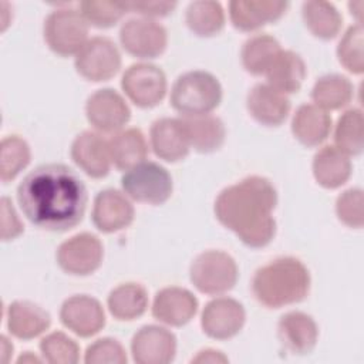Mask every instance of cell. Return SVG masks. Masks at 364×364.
Masks as SVG:
<instances>
[{
	"label": "cell",
	"mask_w": 364,
	"mask_h": 364,
	"mask_svg": "<svg viewBox=\"0 0 364 364\" xmlns=\"http://www.w3.org/2000/svg\"><path fill=\"white\" fill-rule=\"evenodd\" d=\"M17 200L23 215L38 229L67 232L82 220L88 193L70 166L44 164L23 178Z\"/></svg>",
	"instance_id": "cell-1"
},
{
	"label": "cell",
	"mask_w": 364,
	"mask_h": 364,
	"mask_svg": "<svg viewBox=\"0 0 364 364\" xmlns=\"http://www.w3.org/2000/svg\"><path fill=\"white\" fill-rule=\"evenodd\" d=\"M277 192L263 176H247L225 188L215 200L216 219L249 247H264L276 235Z\"/></svg>",
	"instance_id": "cell-2"
},
{
	"label": "cell",
	"mask_w": 364,
	"mask_h": 364,
	"mask_svg": "<svg viewBox=\"0 0 364 364\" xmlns=\"http://www.w3.org/2000/svg\"><path fill=\"white\" fill-rule=\"evenodd\" d=\"M310 290L309 269L296 257H277L259 267L252 279L255 299L269 309L304 300Z\"/></svg>",
	"instance_id": "cell-3"
},
{
	"label": "cell",
	"mask_w": 364,
	"mask_h": 364,
	"mask_svg": "<svg viewBox=\"0 0 364 364\" xmlns=\"http://www.w3.org/2000/svg\"><path fill=\"white\" fill-rule=\"evenodd\" d=\"M169 101L172 108L182 117L208 115L222 101V85L208 71H188L175 80Z\"/></svg>",
	"instance_id": "cell-4"
},
{
	"label": "cell",
	"mask_w": 364,
	"mask_h": 364,
	"mask_svg": "<svg viewBox=\"0 0 364 364\" xmlns=\"http://www.w3.org/2000/svg\"><path fill=\"white\" fill-rule=\"evenodd\" d=\"M235 259L222 250H206L198 255L189 269L192 284L205 294H223L237 282Z\"/></svg>",
	"instance_id": "cell-5"
},
{
	"label": "cell",
	"mask_w": 364,
	"mask_h": 364,
	"mask_svg": "<svg viewBox=\"0 0 364 364\" xmlns=\"http://www.w3.org/2000/svg\"><path fill=\"white\" fill-rule=\"evenodd\" d=\"M121 186L128 198L149 205L165 203L173 191L169 172L159 164L149 161L125 171L121 178Z\"/></svg>",
	"instance_id": "cell-6"
},
{
	"label": "cell",
	"mask_w": 364,
	"mask_h": 364,
	"mask_svg": "<svg viewBox=\"0 0 364 364\" xmlns=\"http://www.w3.org/2000/svg\"><path fill=\"white\" fill-rule=\"evenodd\" d=\"M44 40L61 57L77 55L88 41V23L78 10L57 9L44 20Z\"/></svg>",
	"instance_id": "cell-7"
},
{
	"label": "cell",
	"mask_w": 364,
	"mask_h": 364,
	"mask_svg": "<svg viewBox=\"0 0 364 364\" xmlns=\"http://www.w3.org/2000/svg\"><path fill=\"white\" fill-rule=\"evenodd\" d=\"M74 65L77 73L92 82L108 81L121 68L118 47L108 37H92L77 53Z\"/></svg>",
	"instance_id": "cell-8"
},
{
	"label": "cell",
	"mask_w": 364,
	"mask_h": 364,
	"mask_svg": "<svg viewBox=\"0 0 364 364\" xmlns=\"http://www.w3.org/2000/svg\"><path fill=\"white\" fill-rule=\"evenodd\" d=\"M121 87L136 107L152 108L161 104L166 94V77L159 67L149 63H138L125 70Z\"/></svg>",
	"instance_id": "cell-9"
},
{
	"label": "cell",
	"mask_w": 364,
	"mask_h": 364,
	"mask_svg": "<svg viewBox=\"0 0 364 364\" xmlns=\"http://www.w3.org/2000/svg\"><path fill=\"white\" fill-rule=\"evenodd\" d=\"M119 41L124 50L142 60L159 57L168 44V34L162 24L152 18L134 17L119 28Z\"/></svg>",
	"instance_id": "cell-10"
},
{
	"label": "cell",
	"mask_w": 364,
	"mask_h": 364,
	"mask_svg": "<svg viewBox=\"0 0 364 364\" xmlns=\"http://www.w3.org/2000/svg\"><path fill=\"white\" fill-rule=\"evenodd\" d=\"M104 249L101 240L88 232L78 233L63 242L57 249V263L68 274L88 276L102 262Z\"/></svg>",
	"instance_id": "cell-11"
},
{
	"label": "cell",
	"mask_w": 364,
	"mask_h": 364,
	"mask_svg": "<svg viewBox=\"0 0 364 364\" xmlns=\"http://www.w3.org/2000/svg\"><path fill=\"white\" fill-rule=\"evenodd\" d=\"M85 115L98 132L117 134L128 124L131 109L121 94L111 88H102L88 97Z\"/></svg>",
	"instance_id": "cell-12"
},
{
	"label": "cell",
	"mask_w": 364,
	"mask_h": 364,
	"mask_svg": "<svg viewBox=\"0 0 364 364\" xmlns=\"http://www.w3.org/2000/svg\"><path fill=\"white\" fill-rule=\"evenodd\" d=\"M246 321V313L237 300L232 297H216L210 300L200 317V326L206 336L215 340L235 337Z\"/></svg>",
	"instance_id": "cell-13"
},
{
	"label": "cell",
	"mask_w": 364,
	"mask_h": 364,
	"mask_svg": "<svg viewBox=\"0 0 364 364\" xmlns=\"http://www.w3.org/2000/svg\"><path fill=\"white\" fill-rule=\"evenodd\" d=\"M132 358L138 364H166L175 358L176 337L165 327H141L131 340Z\"/></svg>",
	"instance_id": "cell-14"
},
{
	"label": "cell",
	"mask_w": 364,
	"mask_h": 364,
	"mask_svg": "<svg viewBox=\"0 0 364 364\" xmlns=\"http://www.w3.org/2000/svg\"><path fill=\"white\" fill-rule=\"evenodd\" d=\"M60 320L80 337H91L105 326V313L101 303L87 294L68 297L60 309Z\"/></svg>",
	"instance_id": "cell-15"
},
{
	"label": "cell",
	"mask_w": 364,
	"mask_h": 364,
	"mask_svg": "<svg viewBox=\"0 0 364 364\" xmlns=\"http://www.w3.org/2000/svg\"><path fill=\"white\" fill-rule=\"evenodd\" d=\"M71 159L88 176L100 179L108 175L111 168V155L108 141L100 134L84 131L78 134L71 144Z\"/></svg>",
	"instance_id": "cell-16"
},
{
	"label": "cell",
	"mask_w": 364,
	"mask_h": 364,
	"mask_svg": "<svg viewBox=\"0 0 364 364\" xmlns=\"http://www.w3.org/2000/svg\"><path fill=\"white\" fill-rule=\"evenodd\" d=\"M91 216L98 230L114 233L132 223L134 206L125 193L115 189H105L95 196Z\"/></svg>",
	"instance_id": "cell-17"
},
{
	"label": "cell",
	"mask_w": 364,
	"mask_h": 364,
	"mask_svg": "<svg viewBox=\"0 0 364 364\" xmlns=\"http://www.w3.org/2000/svg\"><path fill=\"white\" fill-rule=\"evenodd\" d=\"M198 311L196 297L186 289L171 286L161 289L152 301V316L168 326L188 324Z\"/></svg>",
	"instance_id": "cell-18"
},
{
	"label": "cell",
	"mask_w": 364,
	"mask_h": 364,
	"mask_svg": "<svg viewBox=\"0 0 364 364\" xmlns=\"http://www.w3.org/2000/svg\"><path fill=\"white\" fill-rule=\"evenodd\" d=\"M151 148L155 155L166 162H178L189 154L188 136L179 118H159L149 129Z\"/></svg>",
	"instance_id": "cell-19"
},
{
	"label": "cell",
	"mask_w": 364,
	"mask_h": 364,
	"mask_svg": "<svg viewBox=\"0 0 364 364\" xmlns=\"http://www.w3.org/2000/svg\"><path fill=\"white\" fill-rule=\"evenodd\" d=\"M277 337L289 353L304 355L316 347L318 327L307 313L289 311L277 323Z\"/></svg>",
	"instance_id": "cell-20"
},
{
	"label": "cell",
	"mask_w": 364,
	"mask_h": 364,
	"mask_svg": "<svg viewBox=\"0 0 364 364\" xmlns=\"http://www.w3.org/2000/svg\"><path fill=\"white\" fill-rule=\"evenodd\" d=\"M287 1L273 0H236L229 3L232 24L240 31H255L277 21L287 10Z\"/></svg>",
	"instance_id": "cell-21"
},
{
	"label": "cell",
	"mask_w": 364,
	"mask_h": 364,
	"mask_svg": "<svg viewBox=\"0 0 364 364\" xmlns=\"http://www.w3.org/2000/svg\"><path fill=\"white\" fill-rule=\"evenodd\" d=\"M246 107L249 114L266 127H279L290 112L287 95L272 88L269 84H256L247 94Z\"/></svg>",
	"instance_id": "cell-22"
},
{
	"label": "cell",
	"mask_w": 364,
	"mask_h": 364,
	"mask_svg": "<svg viewBox=\"0 0 364 364\" xmlns=\"http://www.w3.org/2000/svg\"><path fill=\"white\" fill-rule=\"evenodd\" d=\"M50 324V314L38 304L27 300H16L7 307V328L20 340L38 337Z\"/></svg>",
	"instance_id": "cell-23"
},
{
	"label": "cell",
	"mask_w": 364,
	"mask_h": 364,
	"mask_svg": "<svg viewBox=\"0 0 364 364\" xmlns=\"http://www.w3.org/2000/svg\"><path fill=\"white\" fill-rule=\"evenodd\" d=\"M331 131V117L314 104L300 105L291 119V132L304 146H318Z\"/></svg>",
	"instance_id": "cell-24"
},
{
	"label": "cell",
	"mask_w": 364,
	"mask_h": 364,
	"mask_svg": "<svg viewBox=\"0 0 364 364\" xmlns=\"http://www.w3.org/2000/svg\"><path fill=\"white\" fill-rule=\"evenodd\" d=\"M313 175L317 183L326 189L344 185L351 175V161L336 145H326L313 158Z\"/></svg>",
	"instance_id": "cell-25"
},
{
	"label": "cell",
	"mask_w": 364,
	"mask_h": 364,
	"mask_svg": "<svg viewBox=\"0 0 364 364\" xmlns=\"http://www.w3.org/2000/svg\"><path fill=\"white\" fill-rule=\"evenodd\" d=\"M306 74L307 70L303 58L291 50H282L266 71L267 84L284 95L297 92Z\"/></svg>",
	"instance_id": "cell-26"
},
{
	"label": "cell",
	"mask_w": 364,
	"mask_h": 364,
	"mask_svg": "<svg viewBox=\"0 0 364 364\" xmlns=\"http://www.w3.org/2000/svg\"><path fill=\"white\" fill-rule=\"evenodd\" d=\"M189 146L200 154L218 151L226 138L223 122L210 114L181 118Z\"/></svg>",
	"instance_id": "cell-27"
},
{
	"label": "cell",
	"mask_w": 364,
	"mask_h": 364,
	"mask_svg": "<svg viewBox=\"0 0 364 364\" xmlns=\"http://www.w3.org/2000/svg\"><path fill=\"white\" fill-rule=\"evenodd\" d=\"M112 165L119 171H129L145 161L148 144L138 128L122 129L108 141Z\"/></svg>",
	"instance_id": "cell-28"
},
{
	"label": "cell",
	"mask_w": 364,
	"mask_h": 364,
	"mask_svg": "<svg viewBox=\"0 0 364 364\" xmlns=\"http://www.w3.org/2000/svg\"><path fill=\"white\" fill-rule=\"evenodd\" d=\"M109 313L121 321L141 317L148 307L146 289L139 283H122L112 289L107 299Z\"/></svg>",
	"instance_id": "cell-29"
},
{
	"label": "cell",
	"mask_w": 364,
	"mask_h": 364,
	"mask_svg": "<svg viewBox=\"0 0 364 364\" xmlns=\"http://www.w3.org/2000/svg\"><path fill=\"white\" fill-rule=\"evenodd\" d=\"M301 16L307 30L317 38H334L343 26V17L333 3L324 0L304 1Z\"/></svg>",
	"instance_id": "cell-30"
},
{
	"label": "cell",
	"mask_w": 364,
	"mask_h": 364,
	"mask_svg": "<svg viewBox=\"0 0 364 364\" xmlns=\"http://www.w3.org/2000/svg\"><path fill=\"white\" fill-rule=\"evenodd\" d=\"M186 26L199 37H212L225 27V11L219 1L198 0L188 4Z\"/></svg>",
	"instance_id": "cell-31"
},
{
	"label": "cell",
	"mask_w": 364,
	"mask_h": 364,
	"mask_svg": "<svg viewBox=\"0 0 364 364\" xmlns=\"http://www.w3.org/2000/svg\"><path fill=\"white\" fill-rule=\"evenodd\" d=\"M353 98V84L340 74H327L320 77L313 90L311 100L314 105L324 111L344 108Z\"/></svg>",
	"instance_id": "cell-32"
},
{
	"label": "cell",
	"mask_w": 364,
	"mask_h": 364,
	"mask_svg": "<svg viewBox=\"0 0 364 364\" xmlns=\"http://www.w3.org/2000/svg\"><path fill=\"white\" fill-rule=\"evenodd\" d=\"M280 51V44L274 37L269 34H255L247 38L242 47V65L253 75L266 74Z\"/></svg>",
	"instance_id": "cell-33"
},
{
	"label": "cell",
	"mask_w": 364,
	"mask_h": 364,
	"mask_svg": "<svg viewBox=\"0 0 364 364\" xmlns=\"http://www.w3.org/2000/svg\"><path fill=\"white\" fill-rule=\"evenodd\" d=\"M28 144L18 135H9L0 145V178L4 183L13 181L30 164Z\"/></svg>",
	"instance_id": "cell-34"
},
{
	"label": "cell",
	"mask_w": 364,
	"mask_h": 364,
	"mask_svg": "<svg viewBox=\"0 0 364 364\" xmlns=\"http://www.w3.org/2000/svg\"><path fill=\"white\" fill-rule=\"evenodd\" d=\"M336 146L344 154L360 155L363 151V112L358 108L347 109L340 115L334 129Z\"/></svg>",
	"instance_id": "cell-35"
},
{
	"label": "cell",
	"mask_w": 364,
	"mask_h": 364,
	"mask_svg": "<svg viewBox=\"0 0 364 364\" xmlns=\"http://www.w3.org/2000/svg\"><path fill=\"white\" fill-rule=\"evenodd\" d=\"M80 13L85 21L97 28L115 26L127 13V1H97L88 0L80 3Z\"/></svg>",
	"instance_id": "cell-36"
},
{
	"label": "cell",
	"mask_w": 364,
	"mask_h": 364,
	"mask_svg": "<svg viewBox=\"0 0 364 364\" xmlns=\"http://www.w3.org/2000/svg\"><path fill=\"white\" fill-rule=\"evenodd\" d=\"M40 351L51 364H75L80 360L78 344L63 331L47 334L40 341Z\"/></svg>",
	"instance_id": "cell-37"
},
{
	"label": "cell",
	"mask_w": 364,
	"mask_h": 364,
	"mask_svg": "<svg viewBox=\"0 0 364 364\" xmlns=\"http://www.w3.org/2000/svg\"><path fill=\"white\" fill-rule=\"evenodd\" d=\"M337 57L340 64L353 74H361L364 71L363 57V26L355 24L347 28L343 34L338 47Z\"/></svg>",
	"instance_id": "cell-38"
},
{
	"label": "cell",
	"mask_w": 364,
	"mask_h": 364,
	"mask_svg": "<svg viewBox=\"0 0 364 364\" xmlns=\"http://www.w3.org/2000/svg\"><path fill=\"white\" fill-rule=\"evenodd\" d=\"M336 213L346 226L361 229L364 225L363 191L358 188L344 191L336 200Z\"/></svg>",
	"instance_id": "cell-39"
},
{
	"label": "cell",
	"mask_w": 364,
	"mask_h": 364,
	"mask_svg": "<svg viewBox=\"0 0 364 364\" xmlns=\"http://www.w3.org/2000/svg\"><path fill=\"white\" fill-rule=\"evenodd\" d=\"M127 360V353L122 344L109 337L100 338L90 344L84 355L87 364H125Z\"/></svg>",
	"instance_id": "cell-40"
},
{
	"label": "cell",
	"mask_w": 364,
	"mask_h": 364,
	"mask_svg": "<svg viewBox=\"0 0 364 364\" xmlns=\"http://www.w3.org/2000/svg\"><path fill=\"white\" fill-rule=\"evenodd\" d=\"M128 13H136L145 18L165 17L171 14L176 3L175 1H127Z\"/></svg>",
	"instance_id": "cell-41"
},
{
	"label": "cell",
	"mask_w": 364,
	"mask_h": 364,
	"mask_svg": "<svg viewBox=\"0 0 364 364\" xmlns=\"http://www.w3.org/2000/svg\"><path fill=\"white\" fill-rule=\"evenodd\" d=\"M23 232V225L7 196L1 198V239L4 242L16 239Z\"/></svg>",
	"instance_id": "cell-42"
},
{
	"label": "cell",
	"mask_w": 364,
	"mask_h": 364,
	"mask_svg": "<svg viewBox=\"0 0 364 364\" xmlns=\"http://www.w3.org/2000/svg\"><path fill=\"white\" fill-rule=\"evenodd\" d=\"M228 357H225L220 351L215 350H203L199 351L196 357L192 358V363H226Z\"/></svg>",
	"instance_id": "cell-43"
},
{
	"label": "cell",
	"mask_w": 364,
	"mask_h": 364,
	"mask_svg": "<svg viewBox=\"0 0 364 364\" xmlns=\"http://www.w3.org/2000/svg\"><path fill=\"white\" fill-rule=\"evenodd\" d=\"M13 354V346L11 343H9L7 337H1V361L7 363L9 357Z\"/></svg>",
	"instance_id": "cell-44"
},
{
	"label": "cell",
	"mask_w": 364,
	"mask_h": 364,
	"mask_svg": "<svg viewBox=\"0 0 364 364\" xmlns=\"http://www.w3.org/2000/svg\"><path fill=\"white\" fill-rule=\"evenodd\" d=\"M27 361H31V363H38L40 361V358H37L36 355H33V354H30V351H27L24 355H21L20 358H18V363H27Z\"/></svg>",
	"instance_id": "cell-45"
}]
</instances>
